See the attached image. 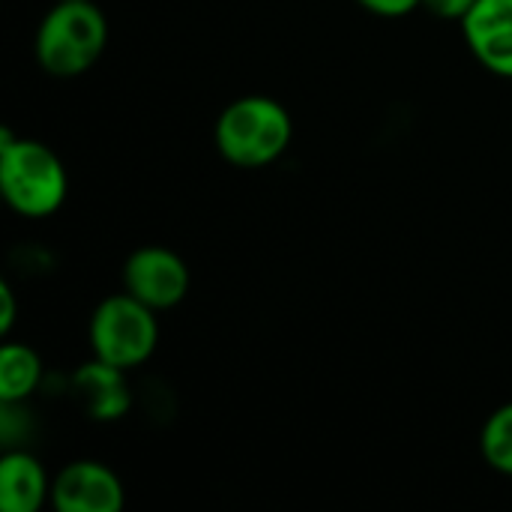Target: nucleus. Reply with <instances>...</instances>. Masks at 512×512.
<instances>
[{
	"label": "nucleus",
	"instance_id": "nucleus-9",
	"mask_svg": "<svg viewBox=\"0 0 512 512\" xmlns=\"http://www.w3.org/2000/svg\"><path fill=\"white\" fill-rule=\"evenodd\" d=\"M51 492L48 474L27 450H9L0 459V507L6 512H36Z\"/></svg>",
	"mask_w": 512,
	"mask_h": 512
},
{
	"label": "nucleus",
	"instance_id": "nucleus-2",
	"mask_svg": "<svg viewBox=\"0 0 512 512\" xmlns=\"http://www.w3.org/2000/svg\"><path fill=\"white\" fill-rule=\"evenodd\" d=\"M108 21L93 0H57L36 27V63L54 78L87 72L105 51Z\"/></svg>",
	"mask_w": 512,
	"mask_h": 512
},
{
	"label": "nucleus",
	"instance_id": "nucleus-1",
	"mask_svg": "<svg viewBox=\"0 0 512 512\" xmlns=\"http://www.w3.org/2000/svg\"><path fill=\"white\" fill-rule=\"evenodd\" d=\"M0 189L18 216L42 219L60 210L69 180L60 156L48 144L0 129Z\"/></svg>",
	"mask_w": 512,
	"mask_h": 512
},
{
	"label": "nucleus",
	"instance_id": "nucleus-13",
	"mask_svg": "<svg viewBox=\"0 0 512 512\" xmlns=\"http://www.w3.org/2000/svg\"><path fill=\"white\" fill-rule=\"evenodd\" d=\"M474 3H477V0H423V6H426L432 15H438V18H444V21H459V24H462V18L474 9Z\"/></svg>",
	"mask_w": 512,
	"mask_h": 512
},
{
	"label": "nucleus",
	"instance_id": "nucleus-14",
	"mask_svg": "<svg viewBox=\"0 0 512 512\" xmlns=\"http://www.w3.org/2000/svg\"><path fill=\"white\" fill-rule=\"evenodd\" d=\"M0 303H3V315H0V333L9 336L12 324H15V294L9 288V282L0 285Z\"/></svg>",
	"mask_w": 512,
	"mask_h": 512
},
{
	"label": "nucleus",
	"instance_id": "nucleus-6",
	"mask_svg": "<svg viewBox=\"0 0 512 512\" xmlns=\"http://www.w3.org/2000/svg\"><path fill=\"white\" fill-rule=\"evenodd\" d=\"M51 504L60 512H120L126 489L108 465L81 459L51 480Z\"/></svg>",
	"mask_w": 512,
	"mask_h": 512
},
{
	"label": "nucleus",
	"instance_id": "nucleus-10",
	"mask_svg": "<svg viewBox=\"0 0 512 512\" xmlns=\"http://www.w3.org/2000/svg\"><path fill=\"white\" fill-rule=\"evenodd\" d=\"M42 381V360L30 345L6 342L0 351V402L24 405Z\"/></svg>",
	"mask_w": 512,
	"mask_h": 512
},
{
	"label": "nucleus",
	"instance_id": "nucleus-3",
	"mask_svg": "<svg viewBox=\"0 0 512 512\" xmlns=\"http://www.w3.org/2000/svg\"><path fill=\"white\" fill-rule=\"evenodd\" d=\"M294 138L288 108L270 96H240L216 120V147L237 168H264L276 162Z\"/></svg>",
	"mask_w": 512,
	"mask_h": 512
},
{
	"label": "nucleus",
	"instance_id": "nucleus-12",
	"mask_svg": "<svg viewBox=\"0 0 512 512\" xmlns=\"http://www.w3.org/2000/svg\"><path fill=\"white\" fill-rule=\"evenodd\" d=\"M357 3L378 18H405L408 12L423 6V0H357Z\"/></svg>",
	"mask_w": 512,
	"mask_h": 512
},
{
	"label": "nucleus",
	"instance_id": "nucleus-4",
	"mask_svg": "<svg viewBox=\"0 0 512 512\" xmlns=\"http://www.w3.org/2000/svg\"><path fill=\"white\" fill-rule=\"evenodd\" d=\"M87 339L93 357L120 369H135L147 363L159 345L156 309L144 306L129 291L111 294L93 309Z\"/></svg>",
	"mask_w": 512,
	"mask_h": 512
},
{
	"label": "nucleus",
	"instance_id": "nucleus-5",
	"mask_svg": "<svg viewBox=\"0 0 512 512\" xmlns=\"http://www.w3.org/2000/svg\"><path fill=\"white\" fill-rule=\"evenodd\" d=\"M189 282L192 276L186 261L168 246H141L123 267L126 291L156 312L180 306L189 294Z\"/></svg>",
	"mask_w": 512,
	"mask_h": 512
},
{
	"label": "nucleus",
	"instance_id": "nucleus-7",
	"mask_svg": "<svg viewBox=\"0 0 512 512\" xmlns=\"http://www.w3.org/2000/svg\"><path fill=\"white\" fill-rule=\"evenodd\" d=\"M462 33L489 72L512 78V0H477L462 18Z\"/></svg>",
	"mask_w": 512,
	"mask_h": 512
},
{
	"label": "nucleus",
	"instance_id": "nucleus-11",
	"mask_svg": "<svg viewBox=\"0 0 512 512\" xmlns=\"http://www.w3.org/2000/svg\"><path fill=\"white\" fill-rule=\"evenodd\" d=\"M480 450L492 471L512 477V402L492 411L480 435Z\"/></svg>",
	"mask_w": 512,
	"mask_h": 512
},
{
	"label": "nucleus",
	"instance_id": "nucleus-8",
	"mask_svg": "<svg viewBox=\"0 0 512 512\" xmlns=\"http://www.w3.org/2000/svg\"><path fill=\"white\" fill-rule=\"evenodd\" d=\"M72 393L84 414L96 423H114L132 408L126 369L111 366L99 357H93L72 375Z\"/></svg>",
	"mask_w": 512,
	"mask_h": 512
}]
</instances>
